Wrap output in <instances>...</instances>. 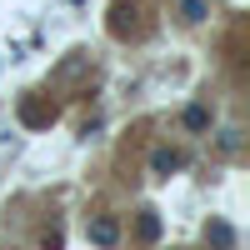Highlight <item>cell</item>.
Wrapping results in <instances>:
<instances>
[{
	"label": "cell",
	"instance_id": "5b68a950",
	"mask_svg": "<svg viewBox=\"0 0 250 250\" xmlns=\"http://www.w3.org/2000/svg\"><path fill=\"white\" fill-rule=\"evenodd\" d=\"M205 125H210V110H205V105H190V110H185V130H205Z\"/></svg>",
	"mask_w": 250,
	"mask_h": 250
},
{
	"label": "cell",
	"instance_id": "277c9868",
	"mask_svg": "<svg viewBox=\"0 0 250 250\" xmlns=\"http://www.w3.org/2000/svg\"><path fill=\"white\" fill-rule=\"evenodd\" d=\"M180 20L185 25H200L205 20V0H180Z\"/></svg>",
	"mask_w": 250,
	"mask_h": 250
},
{
	"label": "cell",
	"instance_id": "6da1fadb",
	"mask_svg": "<svg viewBox=\"0 0 250 250\" xmlns=\"http://www.w3.org/2000/svg\"><path fill=\"white\" fill-rule=\"evenodd\" d=\"M90 240H95L100 250H115V240H120L115 220H105V215H100V220H90Z\"/></svg>",
	"mask_w": 250,
	"mask_h": 250
},
{
	"label": "cell",
	"instance_id": "7a4b0ae2",
	"mask_svg": "<svg viewBox=\"0 0 250 250\" xmlns=\"http://www.w3.org/2000/svg\"><path fill=\"white\" fill-rule=\"evenodd\" d=\"M205 240H210L215 250H230V245H235V230H230L225 220H210V225H205Z\"/></svg>",
	"mask_w": 250,
	"mask_h": 250
},
{
	"label": "cell",
	"instance_id": "3957f363",
	"mask_svg": "<svg viewBox=\"0 0 250 250\" xmlns=\"http://www.w3.org/2000/svg\"><path fill=\"white\" fill-rule=\"evenodd\" d=\"M150 165H155V175H170V170H180L185 160H180L175 150H155V160H150Z\"/></svg>",
	"mask_w": 250,
	"mask_h": 250
},
{
	"label": "cell",
	"instance_id": "8992f818",
	"mask_svg": "<svg viewBox=\"0 0 250 250\" xmlns=\"http://www.w3.org/2000/svg\"><path fill=\"white\" fill-rule=\"evenodd\" d=\"M160 235V220H155V210H140V240H155Z\"/></svg>",
	"mask_w": 250,
	"mask_h": 250
}]
</instances>
